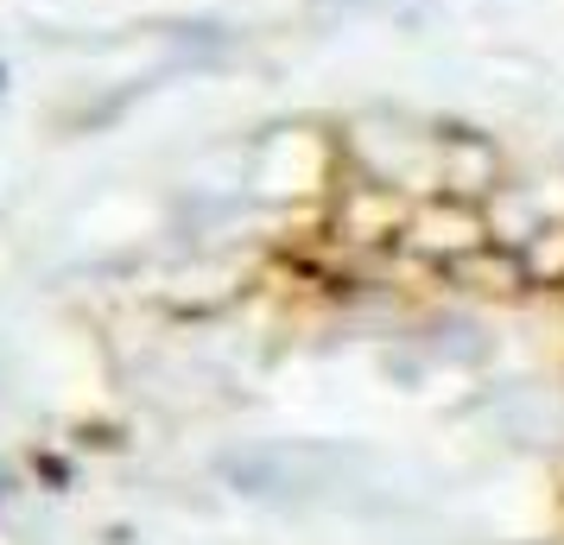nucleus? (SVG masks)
I'll return each mask as SVG.
<instances>
[{
    "instance_id": "f03ea898",
    "label": "nucleus",
    "mask_w": 564,
    "mask_h": 545,
    "mask_svg": "<svg viewBox=\"0 0 564 545\" xmlns=\"http://www.w3.org/2000/svg\"><path fill=\"white\" fill-rule=\"evenodd\" d=\"M406 241L412 254L437 260V266H451L457 254H469V248H482V241H495V229H488V209L482 204H463V197H444V190H425V197H412L406 209Z\"/></svg>"
},
{
    "instance_id": "7ed1b4c3",
    "label": "nucleus",
    "mask_w": 564,
    "mask_h": 545,
    "mask_svg": "<svg viewBox=\"0 0 564 545\" xmlns=\"http://www.w3.org/2000/svg\"><path fill=\"white\" fill-rule=\"evenodd\" d=\"M444 280L463 292H476V298H520L527 286V260H520V248H508V241H482V248H469V254H457L451 266H444Z\"/></svg>"
},
{
    "instance_id": "f257e3e1",
    "label": "nucleus",
    "mask_w": 564,
    "mask_h": 545,
    "mask_svg": "<svg viewBox=\"0 0 564 545\" xmlns=\"http://www.w3.org/2000/svg\"><path fill=\"white\" fill-rule=\"evenodd\" d=\"M508 184V153L501 140L482 128H437V159H432V190L463 197V204H488Z\"/></svg>"
},
{
    "instance_id": "20e7f679",
    "label": "nucleus",
    "mask_w": 564,
    "mask_h": 545,
    "mask_svg": "<svg viewBox=\"0 0 564 545\" xmlns=\"http://www.w3.org/2000/svg\"><path fill=\"white\" fill-rule=\"evenodd\" d=\"M520 260H527V286L533 292H558L564 286V222L545 216L527 241H520Z\"/></svg>"
}]
</instances>
